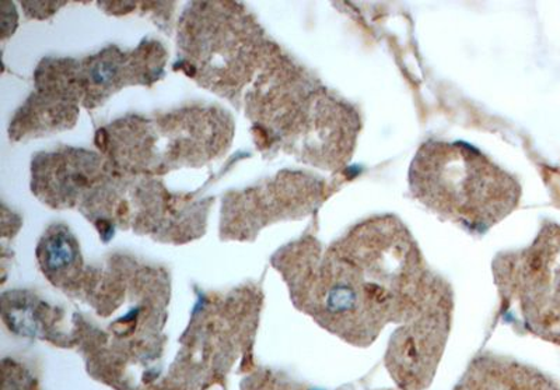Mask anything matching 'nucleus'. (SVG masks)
Segmentation results:
<instances>
[{
	"instance_id": "f257e3e1",
	"label": "nucleus",
	"mask_w": 560,
	"mask_h": 390,
	"mask_svg": "<svg viewBox=\"0 0 560 390\" xmlns=\"http://www.w3.org/2000/svg\"><path fill=\"white\" fill-rule=\"evenodd\" d=\"M417 247L399 220L374 217L350 229L312 280L318 311L334 324L382 323L417 305Z\"/></svg>"
},
{
	"instance_id": "f03ea898",
	"label": "nucleus",
	"mask_w": 560,
	"mask_h": 390,
	"mask_svg": "<svg viewBox=\"0 0 560 390\" xmlns=\"http://www.w3.org/2000/svg\"><path fill=\"white\" fill-rule=\"evenodd\" d=\"M408 181L423 206L469 233L497 226L516 210L522 197L516 178L464 142L423 143Z\"/></svg>"
},
{
	"instance_id": "7ed1b4c3",
	"label": "nucleus",
	"mask_w": 560,
	"mask_h": 390,
	"mask_svg": "<svg viewBox=\"0 0 560 390\" xmlns=\"http://www.w3.org/2000/svg\"><path fill=\"white\" fill-rule=\"evenodd\" d=\"M43 258L45 268L51 272H61L73 263L77 258V248L70 243L67 234L59 233L49 239Z\"/></svg>"
}]
</instances>
